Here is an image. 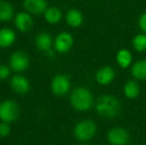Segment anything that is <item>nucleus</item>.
<instances>
[{
  "label": "nucleus",
  "instance_id": "9b49d317",
  "mask_svg": "<svg viewBox=\"0 0 146 145\" xmlns=\"http://www.w3.org/2000/svg\"><path fill=\"white\" fill-rule=\"evenodd\" d=\"M115 75V72L114 70L110 66L102 67V69L96 72V79L100 85H110L114 79Z\"/></svg>",
  "mask_w": 146,
  "mask_h": 145
},
{
  "label": "nucleus",
  "instance_id": "6e6552de",
  "mask_svg": "<svg viewBox=\"0 0 146 145\" xmlns=\"http://www.w3.org/2000/svg\"><path fill=\"white\" fill-rule=\"evenodd\" d=\"M74 44V38L68 32H62L55 39V49L59 53H67L71 50Z\"/></svg>",
  "mask_w": 146,
  "mask_h": 145
},
{
  "label": "nucleus",
  "instance_id": "b1692460",
  "mask_svg": "<svg viewBox=\"0 0 146 145\" xmlns=\"http://www.w3.org/2000/svg\"><path fill=\"white\" fill-rule=\"evenodd\" d=\"M138 25H139V28L141 29V31H143L144 33H146V12L143 13L142 15L139 17Z\"/></svg>",
  "mask_w": 146,
  "mask_h": 145
},
{
  "label": "nucleus",
  "instance_id": "dca6fc26",
  "mask_svg": "<svg viewBox=\"0 0 146 145\" xmlns=\"http://www.w3.org/2000/svg\"><path fill=\"white\" fill-rule=\"evenodd\" d=\"M131 75L136 79H146V60L136 62L131 68Z\"/></svg>",
  "mask_w": 146,
  "mask_h": 145
},
{
  "label": "nucleus",
  "instance_id": "6ab92c4d",
  "mask_svg": "<svg viewBox=\"0 0 146 145\" xmlns=\"http://www.w3.org/2000/svg\"><path fill=\"white\" fill-rule=\"evenodd\" d=\"M116 61L117 64L123 69H126L129 67V65L131 64V61H132V56H131V53L129 52L126 49H121L118 51L116 55Z\"/></svg>",
  "mask_w": 146,
  "mask_h": 145
},
{
  "label": "nucleus",
  "instance_id": "9d476101",
  "mask_svg": "<svg viewBox=\"0 0 146 145\" xmlns=\"http://www.w3.org/2000/svg\"><path fill=\"white\" fill-rule=\"evenodd\" d=\"M10 85L15 93L19 95H25L30 91V83L25 77L16 75L10 81Z\"/></svg>",
  "mask_w": 146,
  "mask_h": 145
},
{
  "label": "nucleus",
  "instance_id": "423d86ee",
  "mask_svg": "<svg viewBox=\"0 0 146 145\" xmlns=\"http://www.w3.org/2000/svg\"><path fill=\"white\" fill-rule=\"evenodd\" d=\"M30 65V59L26 53L17 51L10 57V67L15 72H23L27 70Z\"/></svg>",
  "mask_w": 146,
  "mask_h": 145
},
{
  "label": "nucleus",
  "instance_id": "f8f14e48",
  "mask_svg": "<svg viewBox=\"0 0 146 145\" xmlns=\"http://www.w3.org/2000/svg\"><path fill=\"white\" fill-rule=\"evenodd\" d=\"M15 25L21 32H27L32 28L33 19L28 12H20L15 17Z\"/></svg>",
  "mask_w": 146,
  "mask_h": 145
},
{
  "label": "nucleus",
  "instance_id": "393cba45",
  "mask_svg": "<svg viewBox=\"0 0 146 145\" xmlns=\"http://www.w3.org/2000/svg\"><path fill=\"white\" fill-rule=\"evenodd\" d=\"M83 145H88V144H83Z\"/></svg>",
  "mask_w": 146,
  "mask_h": 145
},
{
  "label": "nucleus",
  "instance_id": "5701e85b",
  "mask_svg": "<svg viewBox=\"0 0 146 145\" xmlns=\"http://www.w3.org/2000/svg\"><path fill=\"white\" fill-rule=\"evenodd\" d=\"M10 75V70L5 65H0V81L6 79Z\"/></svg>",
  "mask_w": 146,
  "mask_h": 145
},
{
  "label": "nucleus",
  "instance_id": "4468645a",
  "mask_svg": "<svg viewBox=\"0 0 146 145\" xmlns=\"http://www.w3.org/2000/svg\"><path fill=\"white\" fill-rule=\"evenodd\" d=\"M16 40V34L12 29L3 28L0 30V48L10 47Z\"/></svg>",
  "mask_w": 146,
  "mask_h": 145
},
{
  "label": "nucleus",
  "instance_id": "7ed1b4c3",
  "mask_svg": "<svg viewBox=\"0 0 146 145\" xmlns=\"http://www.w3.org/2000/svg\"><path fill=\"white\" fill-rule=\"evenodd\" d=\"M96 132V125L92 120H83L75 126L74 134L80 141H88L92 139Z\"/></svg>",
  "mask_w": 146,
  "mask_h": 145
},
{
  "label": "nucleus",
  "instance_id": "aec40b11",
  "mask_svg": "<svg viewBox=\"0 0 146 145\" xmlns=\"http://www.w3.org/2000/svg\"><path fill=\"white\" fill-rule=\"evenodd\" d=\"M45 19L50 24H57L62 19V12L57 7H50L45 11L44 13Z\"/></svg>",
  "mask_w": 146,
  "mask_h": 145
},
{
  "label": "nucleus",
  "instance_id": "ddd939ff",
  "mask_svg": "<svg viewBox=\"0 0 146 145\" xmlns=\"http://www.w3.org/2000/svg\"><path fill=\"white\" fill-rule=\"evenodd\" d=\"M35 45H36L37 49H39L42 52H48L52 48L53 39L49 33L42 32L35 39Z\"/></svg>",
  "mask_w": 146,
  "mask_h": 145
},
{
  "label": "nucleus",
  "instance_id": "f3484780",
  "mask_svg": "<svg viewBox=\"0 0 146 145\" xmlns=\"http://www.w3.org/2000/svg\"><path fill=\"white\" fill-rule=\"evenodd\" d=\"M123 91H124V95L127 99H136L139 95L140 87H139L138 83L135 81H128L125 83Z\"/></svg>",
  "mask_w": 146,
  "mask_h": 145
},
{
  "label": "nucleus",
  "instance_id": "412c9836",
  "mask_svg": "<svg viewBox=\"0 0 146 145\" xmlns=\"http://www.w3.org/2000/svg\"><path fill=\"white\" fill-rule=\"evenodd\" d=\"M132 45L134 50L137 52H143L146 50V35L145 34H139L136 35L132 40Z\"/></svg>",
  "mask_w": 146,
  "mask_h": 145
},
{
  "label": "nucleus",
  "instance_id": "4be33fe9",
  "mask_svg": "<svg viewBox=\"0 0 146 145\" xmlns=\"http://www.w3.org/2000/svg\"><path fill=\"white\" fill-rule=\"evenodd\" d=\"M11 128L8 122L2 121L0 122V137H6L10 134Z\"/></svg>",
  "mask_w": 146,
  "mask_h": 145
},
{
  "label": "nucleus",
  "instance_id": "2eb2a0df",
  "mask_svg": "<svg viewBox=\"0 0 146 145\" xmlns=\"http://www.w3.org/2000/svg\"><path fill=\"white\" fill-rule=\"evenodd\" d=\"M66 21H67L68 25L71 27H80L84 21L83 14L77 9H71L68 11L67 15H66Z\"/></svg>",
  "mask_w": 146,
  "mask_h": 145
},
{
  "label": "nucleus",
  "instance_id": "1a4fd4ad",
  "mask_svg": "<svg viewBox=\"0 0 146 145\" xmlns=\"http://www.w3.org/2000/svg\"><path fill=\"white\" fill-rule=\"evenodd\" d=\"M23 6L28 13L34 15L43 14L48 9L46 0H24Z\"/></svg>",
  "mask_w": 146,
  "mask_h": 145
},
{
  "label": "nucleus",
  "instance_id": "20e7f679",
  "mask_svg": "<svg viewBox=\"0 0 146 145\" xmlns=\"http://www.w3.org/2000/svg\"><path fill=\"white\" fill-rule=\"evenodd\" d=\"M19 107L13 101H4L0 103V119L5 122H12L19 116Z\"/></svg>",
  "mask_w": 146,
  "mask_h": 145
},
{
  "label": "nucleus",
  "instance_id": "f257e3e1",
  "mask_svg": "<svg viewBox=\"0 0 146 145\" xmlns=\"http://www.w3.org/2000/svg\"><path fill=\"white\" fill-rule=\"evenodd\" d=\"M96 110L100 116L106 118H113L120 112V103L113 95H104L98 99Z\"/></svg>",
  "mask_w": 146,
  "mask_h": 145
},
{
  "label": "nucleus",
  "instance_id": "a211bd4d",
  "mask_svg": "<svg viewBox=\"0 0 146 145\" xmlns=\"http://www.w3.org/2000/svg\"><path fill=\"white\" fill-rule=\"evenodd\" d=\"M14 14L13 6L9 2L0 0V21H9Z\"/></svg>",
  "mask_w": 146,
  "mask_h": 145
},
{
  "label": "nucleus",
  "instance_id": "39448f33",
  "mask_svg": "<svg viewBox=\"0 0 146 145\" xmlns=\"http://www.w3.org/2000/svg\"><path fill=\"white\" fill-rule=\"evenodd\" d=\"M71 89V81L65 75H57L51 81V89L56 95H65Z\"/></svg>",
  "mask_w": 146,
  "mask_h": 145
},
{
  "label": "nucleus",
  "instance_id": "0eeeda50",
  "mask_svg": "<svg viewBox=\"0 0 146 145\" xmlns=\"http://www.w3.org/2000/svg\"><path fill=\"white\" fill-rule=\"evenodd\" d=\"M108 140L111 145H126L129 141V134L125 128L113 127L108 131Z\"/></svg>",
  "mask_w": 146,
  "mask_h": 145
},
{
  "label": "nucleus",
  "instance_id": "f03ea898",
  "mask_svg": "<svg viewBox=\"0 0 146 145\" xmlns=\"http://www.w3.org/2000/svg\"><path fill=\"white\" fill-rule=\"evenodd\" d=\"M71 105L79 111H86L92 107L94 103L92 95L86 87H77L71 95Z\"/></svg>",
  "mask_w": 146,
  "mask_h": 145
}]
</instances>
